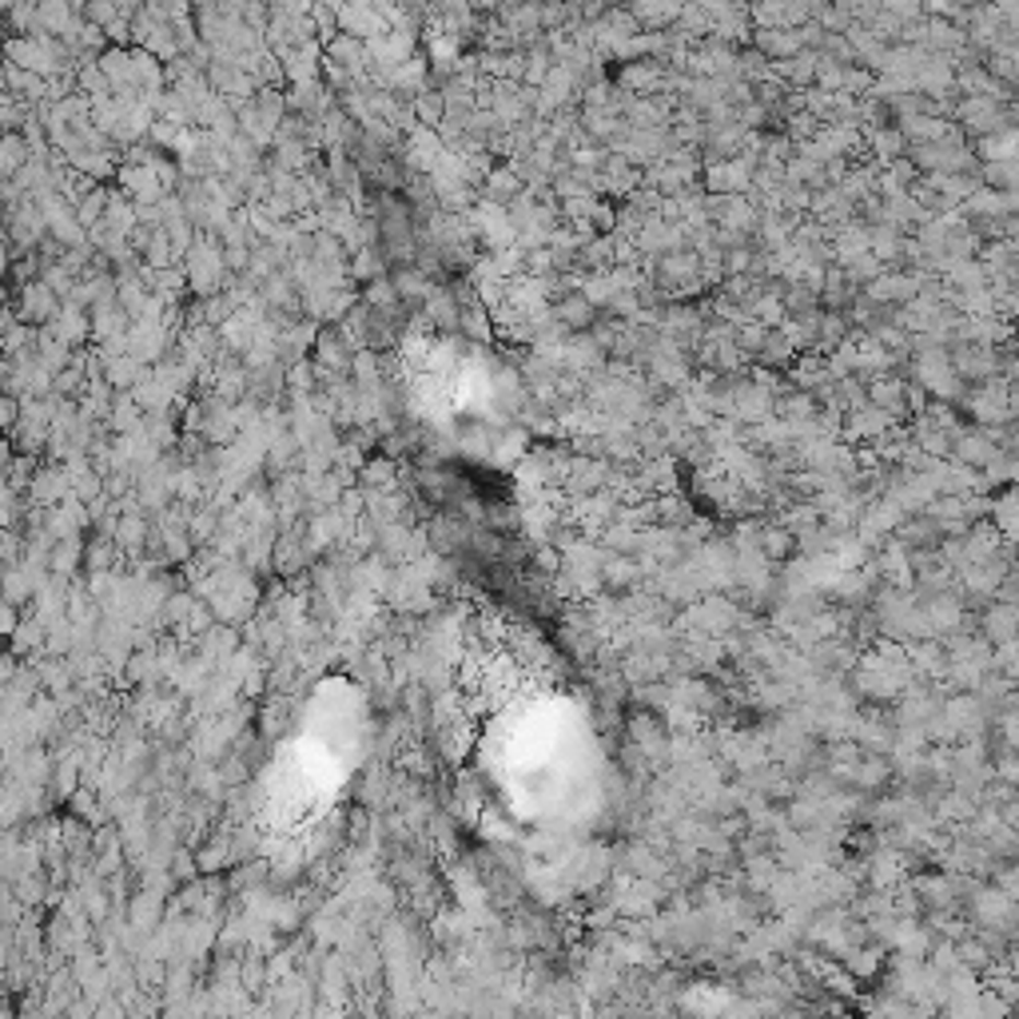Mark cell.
<instances>
[{
    "label": "cell",
    "mask_w": 1019,
    "mask_h": 1019,
    "mask_svg": "<svg viewBox=\"0 0 1019 1019\" xmlns=\"http://www.w3.org/2000/svg\"><path fill=\"white\" fill-rule=\"evenodd\" d=\"M968 908H972V924L980 931H987V936H1008L1011 940L1019 931V900L1011 896L1008 888H999L996 880L975 888Z\"/></svg>",
    "instance_id": "6da1fadb"
},
{
    "label": "cell",
    "mask_w": 1019,
    "mask_h": 1019,
    "mask_svg": "<svg viewBox=\"0 0 1019 1019\" xmlns=\"http://www.w3.org/2000/svg\"><path fill=\"white\" fill-rule=\"evenodd\" d=\"M987 721H992V713H987V705L980 702V697H972V693H960L952 702H943L940 717H936V725L943 729L940 737H956V741H980Z\"/></svg>",
    "instance_id": "7a4b0ae2"
},
{
    "label": "cell",
    "mask_w": 1019,
    "mask_h": 1019,
    "mask_svg": "<svg viewBox=\"0 0 1019 1019\" xmlns=\"http://www.w3.org/2000/svg\"><path fill=\"white\" fill-rule=\"evenodd\" d=\"M1011 549L1016 546H1004L999 554H992V558L972 561V566L960 570V581H964L968 598H980V602H992V598H996L999 586H1004V578L1011 574Z\"/></svg>",
    "instance_id": "3957f363"
},
{
    "label": "cell",
    "mask_w": 1019,
    "mask_h": 1019,
    "mask_svg": "<svg viewBox=\"0 0 1019 1019\" xmlns=\"http://www.w3.org/2000/svg\"><path fill=\"white\" fill-rule=\"evenodd\" d=\"M952 780L960 785V789L968 792H984V785L992 777H996V761H992V753L984 749V741H964V745L952 753Z\"/></svg>",
    "instance_id": "277c9868"
},
{
    "label": "cell",
    "mask_w": 1019,
    "mask_h": 1019,
    "mask_svg": "<svg viewBox=\"0 0 1019 1019\" xmlns=\"http://www.w3.org/2000/svg\"><path fill=\"white\" fill-rule=\"evenodd\" d=\"M972 415L980 418V422H987V427H999V422H1008L1011 415H1016V403H1011V383H1004V379H987L980 391L972 395Z\"/></svg>",
    "instance_id": "5b68a950"
},
{
    "label": "cell",
    "mask_w": 1019,
    "mask_h": 1019,
    "mask_svg": "<svg viewBox=\"0 0 1019 1019\" xmlns=\"http://www.w3.org/2000/svg\"><path fill=\"white\" fill-rule=\"evenodd\" d=\"M999 454H1004V447H999V435H992V430H964V435H956V459L975 466V471H987Z\"/></svg>",
    "instance_id": "8992f818"
},
{
    "label": "cell",
    "mask_w": 1019,
    "mask_h": 1019,
    "mask_svg": "<svg viewBox=\"0 0 1019 1019\" xmlns=\"http://www.w3.org/2000/svg\"><path fill=\"white\" fill-rule=\"evenodd\" d=\"M984 637L992 646H1008L1019 641V605L1004 602V598H992V605L984 610Z\"/></svg>",
    "instance_id": "52a82bcc"
},
{
    "label": "cell",
    "mask_w": 1019,
    "mask_h": 1019,
    "mask_svg": "<svg viewBox=\"0 0 1019 1019\" xmlns=\"http://www.w3.org/2000/svg\"><path fill=\"white\" fill-rule=\"evenodd\" d=\"M960 622H964V605H960L956 593H936L931 605L924 610V629L928 634H956Z\"/></svg>",
    "instance_id": "ba28073f"
},
{
    "label": "cell",
    "mask_w": 1019,
    "mask_h": 1019,
    "mask_svg": "<svg viewBox=\"0 0 1019 1019\" xmlns=\"http://www.w3.org/2000/svg\"><path fill=\"white\" fill-rule=\"evenodd\" d=\"M987 518H992V522L999 526L1004 542L1019 549V486L992 494V514H987Z\"/></svg>",
    "instance_id": "9c48e42d"
},
{
    "label": "cell",
    "mask_w": 1019,
    "mask_h": 1019,
    "mask_svg": "<svg viewBox=\"0 0 1019 1019\" xmlns=\"http://www.w3.org/2000/svg\"><path fill=\"white\" fill-rule=\"evenodd\" d=\"M924 900H928L931 908H952L956 904V880L952 877H931L924 880Z\"/></svg>",
    "instance_id": "30bf717a"
},
{
    "label": "cell",
    "mask_w": 1019,
    "mask_h": 1019,
    "mask_svg": "<svg viewBox=\"0 0 1019 1019\" xmlns=\"http://www.w3.org/2000/svg\"><path fill=\"white\" fill-rule=\"evenodd\" d=\"M916 665H920L924 673H931V678H940V673H948V653L928 641V646L916 649Z\"/></svg>",
    "instance_id": "8fae6325"
},
{
    "label": "cell",
    "mask_w": 1019,
    "mask_h": 1019,
    "mask_svg": "<svg viewBox=\"0 0 1019 1019\" xmlns=\"http://www.w3.org/2000/svg\"><path fill=\"white\" fill-rule=\"evenodd\" d=\"M996 777L1008 780L1011 789H1019V749H1011L1008 756H999V761H996Z\"/></svg>",
    "instance_id": "7c38bea8"
}]
</instances>
